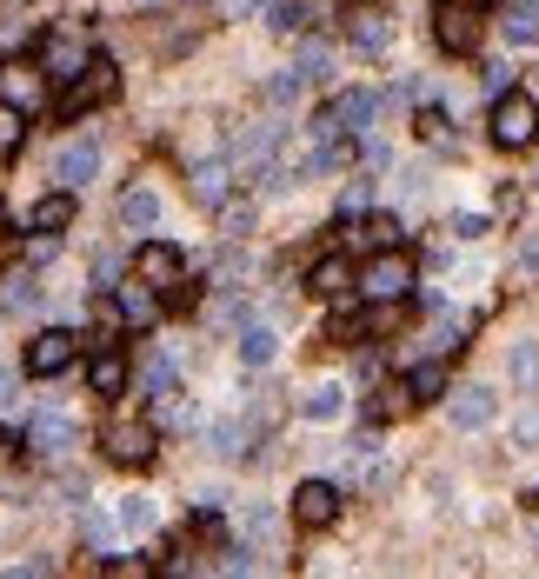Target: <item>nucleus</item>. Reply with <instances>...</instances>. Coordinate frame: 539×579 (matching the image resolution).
Wrapping results in <instances>:
<instances>
[{"mask_svg":"<svg viewBox=\"0 0 539 579\" xmlns=\"http://www.w3.org/2000/svg\"><path fill=\"white\" fill-rule=\"evenodd\" d=\"M40 93H47V67H27V60H7L0 67V100H13L20 113H33Z\"/></svg>","mask_w":539,"mask_h":579,"instance_id":"obj_10","label":"nucleus"},{"mask_svg":"<svg viewBox=\"0 0 539 579\" xmlns=\"http://www.w3.org/2000/svg\"><path fill=\"white\" fill-rule=\"evenodd\" d=\"M327 60H333V53H327V47H320V40H307V47H300V53H293V67H300V73H307V80H320V73H327Z\"/></svg>","mask_w":539,"mask_h":579,"instance_id":"obj_35","label":"nucleus"},{"mask_svg":"<svg viewBox=\"0 0 539 579\" xmlns=\"http://www.w3.org/2000/svg\"><path fill=\"white\" fill-rule=\"evenodd\" d=\"M93 173H100V147H93V140H67V147L53 153V180H60L67 193H80Z\"/></svg>","mask_w":539,"mask_h":579,"instance_id":"obj_9","label":"nucleus"},{"mask_svg":"<svg viewBox=\"0 0 539 579\" xmlns=\"http://www.w3.org/2000/svg\"><path fill=\"white\" fill-rule=\"evenodd\" d=\"M513 447H520V453H539V407H527V413L513 420Z\"/></svg>","mask_w":539,"mask_h":579,"instance_id":"obj_37","label":"nucleus"},{"mask_svg":"<svg viewBox=\"0 0 539 579\" xmlns=\"http://www.w3.org/2000/svg\"><path fill=\"white\" fill-rule=\"evenodd\" d=\"M73 353H80V340H73L67 327H47V333H33V347H27V373H33V380H53V373L73 367Z\"/></svg>","mask_w":539,"mask_h":579,"instance_id":"obj_3","label":"nucleus"},{"mask_svg":"<svg viewBox=\"0 0 539 579\" xmlns=\"http://www.w3.org/2000/svg\"><path fill=\"white\" fill-rule=\"evenodd\" d=\"M27 447H33V453H47V460H53V453H67V447H73V427H67V420H60V413H40V420H33V427H27Z\"/></svg>","mask_w":539,"mask_h":579,"instance_id":"obj_18","label":"nucleus"},{"mask_svg":"<svg viewBox=\"0 0 539 579\" xmlns=\"http://www.w3.org/2000/svg\"><path fill=\"white\" fill-rule=\"evenodd\" d=\"M67 227H73V193L60 187V193H47L33 207V233H67Z\"/></svg>","mask_w":539,"mask_h":579,"instance_id":"obj_19","label":"nucleus"},{"mask_svg":"<svg viewBox=\"0 0 539 579\" xmlns=\"http://www.w3.org/2000/svg\"><path fill=\"white\" fill-rule=\"evenodd\" d=\"M120 320H133V327H153V320H160L153 280H127V287H120Z\"/></svg>","mask_w":539,"mask_h":579,"instance_id":"obj_17","label":"nucleus"},{"mask_svg":"<svg viewBox=\"0 0 539 579\" xmlns=\"http://www.w3.org/2000/svg\"><path fill=\"white\" fill-rule=\"evenodd\" d=\"M273 140H280V127H273V120H267V127H247V133L233 140V167H240V173H260V167H267V153H273Z\"/></svg>","mask_w":539,"mask_h":579,"instance_id":"obj_15","label":"nucleus"},{"mask_svg":"<svg viewBox=\"0 0 539 579\" xmlns=\"http://www.w3.org/2000/svg\"><path fill=\"white\" fill-rule=\"evenodd\" d=\"M0 220H7V213H0Z\"/></svg>","mask_w":539,"mask_h":579,"instance_id":"obj_47","label":"nucleus"},{"mask_svg":"<svg viewBox=\"0 0 539 579\" xmlns=\"http://www.w3.org/2000/svg\"><path fill=\"white\" fill-rule=\"evenodd\" d=\"M293 520H300L307 533L333 527V520H340V487H333V480H300V487H293Z\"/></svg>","mask_w":539,"mask_h":579,"instance_id":"obj_5","label":"nucleus"},{"mask_svg":"<svg viewBox=\"0 0 539 579\" xmlns=\"http://www.w3.org/2000/svg\"><path fill=\"white\" fill-rule=\"evenodd\" d=\"M493 413H500L493 387H460V393H453V407H447L453 433H487V427H493Z\"/></svg>","mask_w":539,"mask_h":579,"instance_id":"obj_7","label":"nucleus"},{"mask_svg":"<svg viewBox=\"0 0 539 579\" xmlns=\"http://www.w3.org/2000/svg\"><path fill=\"white\" fill-rule=\"evenodd\" d=\"M300 413H307V420H340V413H347V387H340V380H320V387L300 400Z\"/></svg>","mask_w":539,"mask_h":579,"instance_id":"obj_21","label":"nucleus"},{"mask_svg":"<svg viewBox=\"0 0 539 579\" xmlns=\"http://www.w3.org/2000/svg\"><path fill=\"white\" fill-rule=\"evenodd\" d=\"M120 527H127V533H147V527H153V500H140V493L120 500Z\"/></svg>","mask_w":539,"mask_h":579,"instance_id":"obj_34","label":"nucleus"},{"mask_svg":"<svg viewBox=\"0 0 539 579\" xmlns=\"http://www.w3.org/2000/svg\"><path fill=\"white\" fill-rule=\"evenodd\" d=\"M153 447H160L153 420H113V427H107V460H120V467H147Z\"/></svg>","mask_w":539,"mask_h":579,"instance_id":"obj_4","label":"nucleus"},{"mask_svg":"<svg viewBox=\"0 0 539 579\" xmlns=\"http://www.w3.org/2000/svg\"><path fill=\"white\" fill-rule=\"evenodd\" d=\"M267 27H273V33H293V27H307V7H300V0H273V7H267Z\"/></svg>","mask_w":539,"mask_h":579,"instance_id":"obj_32","label":"nucleus"},{"mask_svg":"<svg viewBox=\"0 0 539 579\" xmlns=\"http://www.w3.org/2000/svg\"><path fill=\"white\" fill-rule=\"evenodd\" d=\"M360 293H367V300H380V307L407 300V293H413V260L387 247V253H380V260H373V267L360 273Z\"/></svg>","mask_w":539,"mask_h":579,"instance_id":"obj_2","label":"nucleus"},{"mask_svg":"<svg viewBox=\"0 0 539 579\" xmlns=\"http://www.w3.org/2000/svg\"><path fill=\"white\" fill-rule=\"evenodd\" d=\"M407 393H413V400H440V393H447V367H440V360H420V367L407 373Z\"/></svg>","mask_w":539,"mask_h":579,"instance_id":"obj_26","label":"nucleus"},{"mask_svg":"<svg viewBox=\"0 0 539 579\" xmlns=\"http://www.w3.org/2000/svg\"><path fill=\"white\" fill-rule=\"evenodd\" d=\"M460 7H487V0H460Z\"/></svg>","mask_w":539,"mask_h":579,"instance_id":"obj_46","label":"nucleus"},{"mask_svg":"<svg viewBox=\"0 0 539 579\" xmlns=\"http://www.w3.org/2000/svg\"><path fill=\"white\" fill-rule=\"evenodd\" d=\"M240 533H247L253 547H267V540L280 533V513H273V507H247V520H240Z\"/></svg>","mask_w":539,"mask_h":579,"instance_id":"obj_31","label":"nucleus"},{"mask_svg":"<svg viewBox=\"0 0 539 579\" xmlns=\"http://www.w3.org/2000/svg\"><path fill=\"white\" fill-rule=\"evenodd\" d=\"M7 307H13V313H33V307H40V280H33L27 267L7 273Z\"/></svg>","mask_w":539,"mask_h":579,"instance_id":"obj_28","label":"nucleus"},{"mask_svg":"<svg viewBox=\"0 0 539 579\" xmlns=\"http://www.w3.org/2000/svg\"><path fill=\"white\" fill-rule=\"evenodd\" d=\"M133 267H140V280H153V287H180V280H187V260H180V247H167V240H147V247L133 253Z\"/></svg>","mask_w":539,"mask_h":579,"instance_id":"obj_12","label":"nucleus"},{"mask_svg":"<svg viewBox=\"0 0 539 579\" xmlns=\"http://www.w3.org/2000/svg\"><path fill=\"white\" fill-rule=\"evenodd\" d=\"M453 233H460V240H480V233H487V220H480V213H460V220H453Z\"/></svg>","mask_w":539,"mask_h":579,"instance_id":"obj_41","label":"nucleus"},{"mask_svg":"<svg viewBox=\"0 0 539 579\" xmlns=\"http://www.w3.org/2000/svg\"><path fill=\"white\" fill-rule=\"evenodd\" d=\"M353 47L380 53V47H387V27H380V20H360V27H353Z\"/></svg>","mask_w":539,"mask_h":579,"instance_id":"obj_38","label":"nucleus"},{"mask_svg":"<svg viewBox=\"0 0 539 579\" xmlns=\"http://www.w3.org/2000/svg\"><path fill=\"white\" fill-rule=\"evenodd\" d=\"M480 7H460V0H440V13H433V40L447 47V53H473L480 47V20H473Z\"/></svg>","mask_w":539,"mask_h":579,"instance_id":"obj_6","label":"nucleus"},{"mask_svg":"<svg viewBox=\"0 0 539 579\" xmlns=\"http://www.w3.org/2000/svg\"><path fill=\"white\" fill-rule=\"evenodd\" d=\"M273 353H280V333L260 327V320H247V327H240V360H247V367H267Z\"/></svg>","mask_w":539,"mask_h":579,"instance_id":"obj_20","label":"nucleus"},{"mask_svg":"<svg viewBox=\"0 0 539 579\" xmlns=\"http://www.w3.org/2000/svg\"><path fill=\"white\" fill-rule=\"evenodd\" d=\"M347 213H367V187H347V193H340V220H347Z\"/></svg>","mask_w":539,"mask_h":579,"instance_id":"obj_40","label":"nucleus"},{"mask_svg":"<svg viewBox=\"0 0 539 579\" xmlns=\"http://www.w3.org/2000/svg\"><path fill=\"white\" fill-rule=\"evenodd\" d=\"M227 7H233V13H267L273 0H227Z\"/></svg>","mask_w":539,"mask_h":579,"instance_id":"obj_43","label":"nucleus"},{"mask_svg":"<svg viewBox=\"0 0 539 579\" xmlns=\"http://www.w3.org/2000/svg\"><path fill=\"white\" fill-rule=\"evenodd\" d=\"M40 67H47V80H80L87 73V40L80 33H47Z\"/></svg>","mask_w":539,"mask_h":579,"instance_id":"obj_8","label":"nucleus"},{"mask_svg":"<svg viewBox=\"0 0 539 579\" xmlns=\"http://www.w3.org/2000/svg\"><path fill=\"white\" fill-rule=\"evenodd\" d=\"M207 440H213L220 460H247V453H253V427H247V420H220Z\"/></svg>","mask_w":539,"mask_h":579,"instance_id":"obj_22","label":"nucleus"},{"mask_svg":"<svg viewBox=\"0 0 539 579\" xmlns=\"http://www.w3.org/2000/svg\"><path fill=\"white\" fill-rule=\"evenodd\" d=\"M87 540H93V547H113V527H107V520L93 513V520H87Z\"/></svg>","mask_w":539,"mask_h":579,"instance_id":"obj_42","label":"nucleus"},{"mask_svg":"<svg viewBox=\"0 0 539 579\" xmlns=\"http://www.w3.org/2000/svg\"><path fill=\"white\" fill-rule=\"evenodd\" d=\"M493 140H500L507 153L533 147L539 140V100L533 93H500V100H493Z\"/></svg>","mask_w":539,"mask_h":579,"instance_id":"obj_1","label":"nucleus"},{"mask_svg":"<svg viewBox=\"0 0 539 579\" xmlns=\"http://www.w3.org/2000/svg\"><path fill=\"white\" fill-rule=\"evenodd\" d=\"M120 227H127V233H153V227H160V193L127 187V193H120Z\"/></svg>","mask_w":539,"mask_h":579,"instance_id":"obj_16","label":"nucleus"},{"mask_svg":"<svg viewBox=\"0 0 539 579\" xmlns=\"http://www.w3.org/2000/svg\"><path fill=\"white\" fill-rule=\"evenodd\" d=\"M507 373H513V387H539V340H520L507 353Z\"/></svg>","mask_w":539,"mask_h":579,"instance_id":"obj_29","label":"nucleus"},{"mask_svg":"<svg viewBox=\"0 0 539 579\" xmlns=\"http://www.w3.org/2000/svg\"><path fill=\"white\" fill-rule=\"evenodd\" d=\"M133 387H140V400H160V393H173V360L147 353V360H140V380H133Z\"/></svg>","mask_w":539,"mask_h":579,"instance_id":"obj_25","label":"nucleus"},{"mask_svg":"<svg viewBox=\"0 0 539 579\" xmlns=\"http://www.w3.org/2000/svg\"><path fill=\"white\" fill-rule=\"evenodd\" d=\"M527 507H533V513H539V487H533V493H527Z\"/></svg>","mask_w":539,"mask_h":579,"instance_id":"obj_45","label":"nucleus"},{"mask_svg":"<svg viewBox=\"0 0 539 579\" xmlns=\"http://www.w3.org/2000/svg\"><path fill=\"white\" fill-rule=\"evenodd\" d=\"M520 273H539V240L527 247V253H520Z\"/></svg>","mask_w":539,"mask_h":579,"instance_id":"obj_44","label":"nucleus"},{"mask_svg":"<svg viewBox=\"0 0 539 579\" xmlns=\"http://www.w3.org/2000/svg\"><path fill=\"white\" fill-rule=\"evenodd\" d=\"M420 133H427L433 147H453V133H447V113H420Z\"/></svg>","mask_w":539,"mask_h":579,"instance_id":"obj_39","label":"nucleus"},{"mask_svg":"<svg viewBox=\"0 0 539 579\" xmlns=\"http://www.w3.org/2000/svg\"><path fill=\"white\" fill-rule=\"evenodd\" d=\"M113 87H120L113 60H87V80H73V87H67V113H80V107H100V100H113Z\"/></svg>","mask_w":539,"mask_h":579,"instance_id":"obj_13","label":"nucleus"},{"mask_svg":"<svg viewBox=\"0 0 539 579\" xmlns=\"http://www.w3.org/2000/svg\"><path fill=\"white\" fill-rule=\"evenodd\" d=\"M233 160H193V173H187V193H193V207H220L227 200V187H233Z\"/></svg>","mask_w":539,"mask_h":579,"instance_id":"obj_11","label":"nucleus"},{"mask_svg":"<svg viewBox=\"0 0 539 579\" xmlns=\"http://www.w3.org/2000/svg\"><path fill=\"white\" fill-rule=\"evenodd\" d=\"M347 280H353V267H347L340 253H333V260H320V267L307 273V287H313L320 300H340V293H347Z\"/></svg>","mask_w":539,"mask_h":579,"instance_id":"obj_23","label":"nucleus"},{"mask_svg":"<svg viewBox=\"0 0 539 579\" xmlns=\"http://www.w3.org/2000/svg\"><path fill=\"white\" fill-rule=\"evenodd\" d=\"M507 40H539V0H513L507 7Z\"/></svg>","mask_w":539,"mask_h":579,"instance_id":"obj_30","label":"nucleus"},{"mask_svg":"<svg viewBox=\"0 0 539 579\" xmlns=\"http://www.w3.org/2000/svg\"><path fill=\"white\" fill-rule=\"evenodd\" d=\"M380 107H387L380 93H360V87H353V93H340L327 113H333V127H340V133H367V127L380 120Z\"/></svg>","mask_w":539,"mask_h":579,"instance_id":"obj_14","label":"nucleus"},{"mask_svg":"<svg viewBox=\"0 0 539 579\" xmlns=\"http://www.w3.org/2000/svg\"><path fill=\"white\" fill-rule=\"evenodd\" d=\"M20 133H27V127H20V107H13V100H0V153H13V147H20Z\"/></svg>","mask_w":539,"mask_h":579,"instance_id":"obj_36","label":"nucleus"},{"mask_svg":"<svg viewBox=\"0 0 539 579\" xmlns=\"http://www.w3.org/2000/svg\"><path fill=\"white\" fill-rule=\"evenodd\" d=\"M87 380H93V393H127V360L120 353H93Z\"/></svg>","mask_w":539,"mask_h":579,"instance_id":"obj_24","label":"nucleus"},{"mask_svg":"<svg viewBox=\"0 0 539 579\" xmlns=\"http://www.w3.org/2000/svg\"><path fill=\"white\" fill-rule=\"evenodd\" d=\"M360 240H367V247H380V253H387V247H393V240H400V220H387V213H373V220H367V227H360Z\"/></svg>","mask_w":539,"mask_h":579,"instance_id":"obj_33","label":"nucleus"},{"mask_svg":"<svg viewBox=\"0 0 539 579\" xmlns=\"http://www.w3.org/2000/svg\"><path fill=\"white\" fill-rule=\"evenodd\" d=\"M300 93H307V73H300V67H280V73L267 80V107H293Z\"/></svg>","mask_w":539,"mask_h":579,"instance_id":"obj_27","label":"nucleus"}]
</instances>
